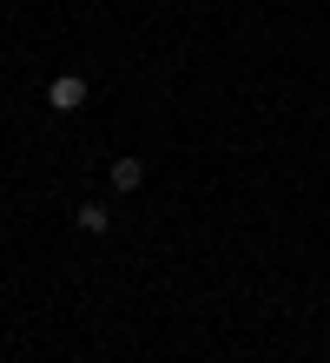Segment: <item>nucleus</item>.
<instances>
[{"label": "nucleus", "mask_w": 330, "mask_h": 363, "mask_svg": "<svg viewBox=\"0 0 330 363\" xmlns=\"http://www.w3.org/2000/svg\"><path fill=\"white\" fill-rule=\"evenodd\" d=\"M113 185H119V191L145 185V159H113Z\"/></svg>", "instance_id": "nucleus-2"}, {"label": "nucleus", "mask_w": 330, "mask_h": 363, "mask_svg": "<svg viewBox=\"0 0 330 363\" xmlns=\"http://www.w3.org/2000/svg\"><path fill=\"white\" fill-rule=\"evenodd\" d=\"M47 106H53V113H79V106H86V79L79 73H60L53 86H47Z\"/></svg>", "instance_id": "nucleus-1"}, {"label": "nucleus", "mask_w": 330, "mask_h": 363, "mask_svg": "<svg viewBox=\"0 0 330 363\" xmlns=\"http://www.w3.org/2000/svg\"><path fill=\"white\" fill-rule=\"evenodd\" d=\"M106 225H113V218H106V205H79V231H93V238H99Z\"/></svg>", "instance_id": "nucleus-3"}]
</instances>
